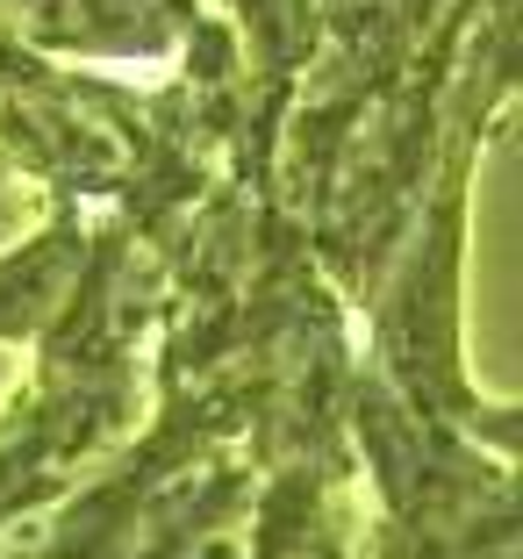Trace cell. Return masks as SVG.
<instances>
[{"instance_id": "obj_1", "label": "cell", "mask_w": 523, "mask_h": 559, "mask_svg": "<svg viewBox=\"0 0 523 559\" xmlns=\"http://www.w3.org/2000/svg\"><path fill=\"white\" fill-rule=\"evenodd\" d=\"M8 29L80 58H158L180 44L194 0H0Z\"/></svg>"}, {"instance_id": "obj_2", "label": "cell", "mask_w": 523, "mask_h": 559, "mask_svg": "<svg viewBox=\"0 0 523 559\" xmlns=\"http://www.w3.org/2000/svg\"><path fill=\"white\" fill-rule=\"evenodd\" d=\"M86 251L94 245H86V215L80 209H58L36 245L8 251V259H0V337H36L50 316L66 309Z\"/></svg>"}]
</instances>
